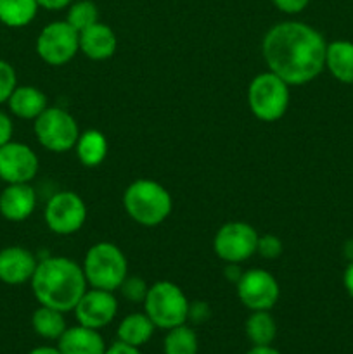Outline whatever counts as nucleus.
Listing matches in <instances>:
<instances>
[{
  "label": "nucleus",
  "instance_id": "2",
  "mask_svg": "<svg viewBox=\"0 0 353 354\" xmlns=\"http://www.w3.org/2000/svg\"><path fill=\"white\" fill-rule=\"evenodd\" d=\"M31 292L40 306L69 313L89 289L82 265L66 256L40 259L30 280Z\"/></svg>",
  "mask_w": 353,
  "mask_h": 354
},
{
  "label": "nucleus",
  "instance_id": "20",
  "mask_svg": "<svg viewBox=\"0 0 353 354\" xmlns=\"http://www.w3.org/2000/svg\"><path fill=\"white\" fill-rule=\"evenodd\" d=\"M76 158L87 168H97L104 162L109 152V142L99 130H85L80 133L75 145Z\"/></svg>",
  "mask_w": 353,
  "mask_h": 354
},
{
  "label": "nucleus",
  "instance_id": "8",
  "mask_svg": "<svg viewBox=\"0 0 353 354\" xmlns=\"http://www.w3.org/2000/svg\"><path fill=\"white\" fill-rule=\"evenodd\" d=\"M35 48L45 64L64 66L80 52V33L66 19L52 21L42 28Z\"/></svg>",
  "mask_w": 353,
  "mask_h": 354
},
{
  "label": "nucleus",
  "instance_id": "27",
  "mask_svg": "<svg viewBox=\"0 0 353 354\" xmlns=\"http://www.w3.org/2000/svg\"><path fill=\"white\" fill-rule=\"evenodd\" d=\"M17 86V73L6 59H0V104H7Z\"/></svg>",
  "mask_w": 353,
  "mask_h": 354
},
{
  "label": "nucleus",
  "instance_id": "25",
  "mask_svg": "<svg viewBox=\"0 0 353 354\" xmlns=\"http://www.w3.org/2000/svg\"><path fill=\"white\" fill-rule=\"evenodd\" d=\"M165 354H197L199 353V339L196 330L187 324L166 330L163 341Z\"/></svg>",
  "mask_w": 353,
  "mask_h": 354
},
{
  "label": "nucleus",
  "instance_id": "17",
  "mask_svg": "<svg viewBox=\"0 0 353 354\" xmlns=\"http://www.w3.org/2000/svg\"><path fill=\"white\" fill-rule=\"evenodd\" d=\"M106 348L107 344L100 330L80 324L66 328L57 341V349L62 354H104Z\"/></svg>",
  "mask_w": 353,
  "mask_h": 354
},
{
  "label": "nucleus",
  "instance_id": "26",
  "mask_svg": "<svg viewBox=\"0 0 353 354\" xmlns=\"http://www.w3.org/2000/svg\"><path fill=\"white\" fill-rule=\"evenodd\" d=\"M66 21L78 33H82L83 30H87V28H90L99 21V9H97V6L92 0H78V2H73L68 7Z\"/></svg>",
  "mask_w": 353,
  "mask_h": 354
},
{
  "label": "nucleus",
  "instance_id": "32",
  "mask_svg": "<svg viewBox=\"0 0 353 354\" xmlns=\"http://www.w3.org/2000/svg\"><path fill=\"white\" fill-rule=\"evenodd\" d=\"M14 135V121L7 113L0 111V147L9 144Z\"/></svg>",
  "mask_w": 353,
  "mask_h": 354
},
{
  "label": "nucleus",
  "instance_id": "31",
  "mask_svg": "<svg viewBox=\"0 0 353 354\" xmlns=\"http://www.w3.org/2000/svg\"><path fill=\"white\" fill-rule=\"evenodd\" d=\"M210 306H208L206 303H201V301L190 303L189 322H192V324H206V322L210 320Z\"/></svg>",
  "mask_w": 353,
  "mask_h": 354
},
{
  "label": "nucleus",
  "instance_id": "1",
  "mask_svg": "<svg viewBox=\"0 0 353 354\" xmlns=\"http://www.w3.org/2000/svg\"><path fill=\"white\" fill-rule=\"evenodd\" d=\"M327 41L320 31L301 21H282L270 28L262 41L269 71L289 86L314 82L325 69Z\"/></svg>",
  "mask_w": 353,
  "mask_h": 354
},
{
  "label": "nucleus",
  "instance_id": "11",
  "mask_svg": "<svg viewBox=\"0 0 353 354\" xmlns=\"http://www.w3.org/2000/svg\"><path fill=\"white\" fill-rule=\"evenodd\" d=\"M237 297L249 311H270L280 297L275 277L263 268H251L237 280Z\"/></svg>",
  "mask_w": 353,
  "mask_h": 354
},
{
  "label": "nucleus",
  "instance_id": "36",
  "mask_svg": "<svg viewBox=\"0 0 353 354\" xmlns=\"http://www.w3.org/2000/svg\"><path fill=\"white\" fill-rule=\"evenodd\" d=\"M246 354H282L279 351V349L273 348L272 346H251V349H249Z\"/></svg>",
  "mask_w": 353,
  "mask_h": 354
},
{
  "label": "nucleus",
  "instance_id": "21",
  "mask_svg": "<svg viewBox=\"0 0 353 354\" xmlns=\"http://www.w3.org/2000/svg\"><path fill=\"white\" fill-rule=\"evenodd\" d=\"M156 330V325L152 324L151 318L142 311V313H130L120 322L116 328L118 341L125 344L142 348L152 339Z\"/></svg>",
  "mask_w": 353,
  "mask_h": 354
},
{
  "label": "nucleus",
  "instance_id": "29",
  "mask_svg": "<svg viewBox=\"0 0 353 354\" xmlns=\"http://www.w3.org/2000/svg\"><path fill=\"white\" fill-rule=\"evenodd\" d=\"M284 251L282 241L277 235L263 234L258 237V248L256 254L262 256L263 259H277Z\"/></svg>",
  "mask_w": 353,
  "mask_h": 354
},
{
  "label": "nucleus",
  "instance_id": "34",
  "mask_svg": "<svg viewBox=\"0 0 353 354\" xmlns=\"http://www.w3.org/2000/svg\"><path fill=\"white\" fill-rule=\"evenodd\" d=\"M38 7L45 10H62L73 3V0H37Z\"/></svg>",
  "mask_w": 353,
  "mask_h": 354
},
{
  "label": "nucleus",
  "instance_id": "14",
  "mask_svg": "<svg viewBox=\"0 0 353 354\" xmlns=\"http://www.w3.org/2000/svg\"><path fill=\"white\" fill-rule=\"evenodd\" d=\"M38 197L31 183H6L0 189V216L10 223L26 221L35 213Z\"/></svg>",
  "mask_w": 353,
  "mask_h": 354
},
{
  "label": "nucleus",
  "instance_id": "5",
  "mask_svg": "<svg viewBox=\"0 0 353 354\" xmlns=\"http://www.w3.org/2000/svg\"><path fill=\"white\" fill-rule=\"evenodd\" d=\"M142 306L156 328L161 330H170L189 322L190 301L185 292L170 280H159L149 286Z\"/></svg>",
  "mask_w": 353,
  "mask_h": 354
},
{
  "label": "nucleus",
  "instance_id": "39",
  "mask_svg": "<svg viewBox=\"0 0 353 354\" xmlns=\"http://www.w3.org/2000/svg\"><path fill=\"white\" fill-rule=\"evenodd\" d=\"M0 189H2V180H0Z\"/></svg>",
  "mask_w": 353,
  "mask_h": 354
},
{
  "label": "nucleus",
  "instance_id": "24",
  "mask_svg": "<svg viewBox=\"0 0 353 354\" xmlns=\"http://www.w3.org/2000/svg\"><path fill=\"white\" fill-rule=\"evenodd\" d=\"M244 332L251 346H272L277 337V322L270 311H251Z\"/></svg>",
  "mask_w": 353,
  "mask_h": 354
},
{
  "label": "nucleus",
  "instance_id": "38",
  "mask_svg": "<svg viewBox=\"0 0 353 354\" xmlns=\"http://www.w3.org/2000/svg\"><path fill=\"white\" fill-rule=\"evenodd\" d=\"M345 254L348 256L350 261H353V241L346 242V245H345Z\"/></svg>",
  "mask_w": 353,
  "mask_h": 354
},
{
  "label": "nucleus",
  "instance_id": "23",
  "mask_svg": "<svg viewBox=\"0 0 353 354\" xmlns=\"http://www.w3.org/2000/svg\"><path fill=\"white\" fill-rule=\"evenodd\" d=\"M37 0H0V23L12 30L28 26L38 14Z\"/></svg>",
  "mask_w": 353,
  "mask_h": 354
},
{
  "label": "nucleus",
  "instance_id": "7",
  "mask_svg": "<svg viewBox=\"0 0 353 354\" xmlns=\"http://www.w3.org/2000/svg\"><path fill=\"white\" fill-rule=\"evenodd\" d=\"M33 131L38 144L54 154L73 151L82 133L75 116L59 106H48L33 121Z\"/></svg>",
  "mask_w": 353,
  "mask_h": 354
},
{
  "label": "nucleus",
  "instance_id": "33",
  "mask_svg": "<svg viewBox=\"0 0 353 354\" xmlns=\"http://www.w3.org/2000/svg\"><path fill=\"white\" fill-rule=\"evenodd\" d=\"M104 354H142L141 348H135V346L125 344V342L116 341L111 346H107Z\"/></svg>",
  "mask_w": 353,
  "mask_h": 354
},
{
  "label": "nucleus",
  "instance_id": "6",
  "mask_svg": "<svg viewBox=\"0 0 353 354\" xmlns=\"http://www.w3.org/2000/svg\"><path fill=\"white\" fill-rule=\"evenodd\" d=\"M291 86L272 71L256 75L248 86V106L263 123H275L289 109Z\"/></svg>",
  "mask_w": 353,
  "mask_h": 354
},
{
  "label": "nucleus",
  "instance_id": "3",
  "mask_svg": "<svg viewBox=\"0 0 353 354\" xmlns=\"http://www.w3.org/2000/svg\"><path fill=\"white\" fill-rule=\"evenodd\" d=\"M123 207L132 221L142 227H158L173 209L172 194L156 180L138 178L127 187Z\"/></svg>",
  "mask_w": 353,
  "mask_h": 354
},
{
  "label": "nucleus",
  "instance_id": "16",
  "mask_svg": "<svg viewBox=\"0 0 353 354\" xmlns=\"http://www.w3.org/2000/svg\"><path fill=\"white\" fill-rule=\"evenodd\" d=\"M118 38L113 28L97 21L80 33V52L92 61H106L114 55Z\"/></svg>",
  "mask_w": 353,
  "mask_h": 354
},
{
  "label": "nucleus",
  "instance_id": "28",
  "mask_svg": "<svg viewBox=\"0 0 353 354\" xmlns=\"http://www.w3.org/2000/svg\"><path fill=\"white\" fill-rule=\"evenodd\" d=\"M121 296L130 303H144L145 296H147L149 286L141 279V277H127L118 289Z\"/></svg>",
  "mask_w": 353,
  "mask_h": 354
},
{
  "label": "nucleus",
  "instance_id": "4",
  "mask_svg": "<svg viewBox=\"0 0 353 354\" xmlns=\"http://www.w3.org/2000/svg\"><path fill=\"white\" fill-rule=\"evenodd\" d=\"M89 287L116 292L128 277L125 252L113 242H97L87 251L82 263Z\"/></svg>",
  "mask_w": 353,
  "mask_h": 354
},
{
  "label": "nucleus",
  "instance_id": "19",
  "mask_svg": "<svg viewBox=\"0 0 353 354\" xmlns=\"http://www.w3.org/2000/svg\"><path fill=\"white\" fill-rule=\"evenodd\" d=\"M325 69H329L338 82L353 85V41L334 40L327 44Z\"/></svg>",
  "mask_w": 353,
  "mask_h": 354
},
{
  "label": "nucleus",
  "instance_id": "9",
  "mask_svg": "<svg viewBox=\"0 0 353 354\" xmlns=\"http://www.w3.org/2000/svg\"><path fill=\"white\" fill-rule=\"evenodd\" d=\"M260 234L246 221H228L213 237V251L227 265H241L256 254Z\"/></svg>",
  "mask_w": 353,
  "mask_h": 354
},
{
  "label": "nucleus",
  "instance_id": "10",
  "mask_svg": "<svg viewBox=\"0 0 353 354\" xmlns=\"http://www.w3.org/2000/svg\"><path fill=\"white\" fill-rule=\"evenodd\" d=\"M44 220L48 230L55 235H73L83 228L87 221V204L73 190L55 192L47 201Z\"/></svg>",
  "mask_w": 353,
  "mask_h": 354
},
{
  "label": "nucleus",
  "instance_id": "30",
  "mask_svg": "<svg viewBox=\"0 0 353 354\" xmlns=\"http://www.w3.org/2000/svg\"><path fill=\"white\" fill-rule=\"evenodd\" d=\"M273 6L284 14H300L310 3V0H272Z\"/></svg>",
  "mask_w": 353,
  "mask_h": 354
},
{
  "label": "nucleus",
  "instance_id": "13",
  "mask_svg": "<svg viewBox=\"0 0 353 354\" xmlns=\"http://www.w3.org/2000/svg\"><path fill=\"white\" fill-rule=\"evenodd\" d=\"M76 322L83 327L102 330L104 327L113 324L118 315V299L114 292L102 289H87L82 299L73 310Z\"/></svg>",
  "mask_w": 353,
  "mask_h": 354
},
{
  "label": "nucleus",
  "instance_id": "37",
  "mask_svg": "<svg viewBox=\"0 0 353 354\" xmlns=\"http://www.w3.org/2000/svg\"><path fill=\"white\" fill-rule=\"evenodd\" d=\"M28 354H62L57 349V346H38V348H33Z\"/></svg>",
  "mask_w": 353,
  "mask_h": 354
},
{
  "label": "nucleus",
  "instance_id": "18",
  "mask_svg": "<svg viewBox=\"0 0 353 354\" xmlns=\"http://www.w3.org/2000/svg\"><path fill=\"white\" fill-rule=\"evenodd\" d=\"M12 116L24 121H35L48 107V99L40 88L31 85H17L7 100Z\"/></svg>",
  "mask_w": 353,
  "mask_h": 354
},
{
  "label": "nucleus",
  "instance_id": "15",
  "mask_svg": "<svg viewBox=\"0 0 353 354\" xmlns=\"http://www.w3.org/2000/svg\"><path fill=\"white\" fill-rule=\"evenodd\" d=\"M38 259L23 245H7L0 249V282L6 286H23L30 282L37 270Z\"/></svg>",
  "mask_w": 353,
  "mask_h": 354
},
{
  "label": "nucleus",
  "instance_id": "35",
  "mask_svg": "<svg viewBox=\"0 0 353 354\" xmlns=\"http://www.w3.org/2000/svg\"><path fill=\"white\" fill-rule=\"evenodd\" d=\"M343 286H345L346 292L350 294V297H353V261H350V265L346 266L345 273H343Z\"/></svg>",
  "mask_w": 353,
  "mask_h": 354
},
{
  "label": "nucleus",
  "instance_id": "22",
  "mask_svg": "<svg viewBox=\"0 0 353 354\" xmlns=\"http://www.w3.org/2000/svg\"><path fill=\"white\" fill-rule=\"evenodd\" d=\"M66 313L54 310L48 306H38L31 315V328L38 337L45 341H59L62 334L68 328L66 324Z\"/></svg>",
  "mask_w": 353,
  "mask_h": 354
},
{
  "label": "nucleus",
  "instance_id": "12",
  "mask_svg": "<svg viewBox=\"0 0 353 354\" xmlns=\"http://www.w3.org/2000/svg\"><path fill=\"white\" fill-rule=\"evenodd\" d=\"M40 169L38 156L30 145L10 140L0 147V180L2 183H31Z\"/></svg>",
  "mask_w": 353,
  "mask_h": 354
}]
</instances>
